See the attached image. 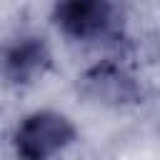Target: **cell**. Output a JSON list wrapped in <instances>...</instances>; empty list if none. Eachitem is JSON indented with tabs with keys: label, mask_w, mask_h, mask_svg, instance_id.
Segmentation results:
<instances>
[{
	"label": "cell",
	"mask_w": 160,
	"mask_h": 160,
	"mask_svg": "<svg viewBox=\"0 0 160 160\" xmlns=\"http://www.w3.org/2000/svg\"><path fill=\"white\" fill-rule=\"evenodd\" d=\"M72 140H75V125L65 115L52 110H38L28 115L15 132L18 152L28 160H45L68 148Z\"/></svg>",
	"instance_id": "cell-1"
},
{
	"label": "cell",
	"mask_w": 160,
	"mask_h": 160,
	"mask_svg": "<svg viewBox=\"0 0 160 160\" xmlns=\"http://www.w3.org/2000/svg\"><path fill=\"white\" fill-rule=\"evenodd\" d=\"M52 20L72 40H100L112 30V0H58Z\"/></svg>",
	"instance_id": "cell-2"
},
{
	"label": "cell",
	"mask_w": 160,
	"mask_h": 160,
	"mask_svg": "<svg viewBox=\"0 0 160 160\" xmlns=\"http://www.w3.org/2000/svg\"><path fill=\"white\" fill-rule=\"evenodd\" d=\"M78 90L85 98H90V100H95L100 105H112V108L135 105L142 98L140 82L125 68H120V65H115L110 60L98 62L90 70H85L80 82H78Z\"/></svg>",
	"instance_id": "cell-3"
},
{
	"label": "cell",
	"mask_w": 160,
	"mask_h": 160,
	"mask_svg": "<svg viewBox=\"0 0 160 160\" xmlns=\"http://www.w3.org/2000/svg\"><path fill=\"white\" fill-rule=\"evenodd\" d=\"M48 68H50V50H48L42 38L25 35V38H20L5 48L2 72L15 85H25V82L35 80Z\"/></svg>",
	"instance_id": "cell-4"
}]
</instances>
